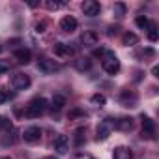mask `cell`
Instances as JSON below:
<instances>
[{
	"label": "cell",
	"instance_id": "1",
	"mask_svg": "<svg viewBox=\"0 0 159 159\" xmlns=\"http://www.w3.org/2000/svg\"><path fill=\"white\" fill-rule=\"evenodd\" d=\"M45 109H47V99H45V98H36V99H32L30 105L26 107L25 116H26V118H38V116H41V114L45 112Z\"/></svg>",
	"mask_w": 159,
	"mask_h": 159
},
{
	"label": "cell",
	"instance_id": "2",
	"mask_svg": "<svg viewBox=\"0 0 159 159\" xmlns=\"http://www.w3.org/2000/svg\"><path fill=\"white\" fill-rule=\"evenodd\" d=\"M101 66H103V69H105L109 75H116V73L120 71V60H118L116 54L111 52V51H105V52H103V62H101Z\"/></svg>",
	"mask_w": 159,
	"mask_h": 159
},
{
	"label": "cell",
	"instance_id": "3",
	"mask_svg": "<svg viewBox=\"0 0 159 159\" xmlns=\"http://www.w3.org/2000/svg\"><path fill=\"white\" fill-rule=\"evenodd\" d=\"M114 131V120L112 118H105L99 122L96 133H98V140H107L111 137V133Z\"/></svg>",
	"mask_w": 159,
	"mask_h": 159
},
{
	"label": "cell",
	"instance_id": "4",
	"mask_svg": "<svg viewBox=\"0 0 159 159\" xmlns=\"http://www.w3.org/2000/svg\"><path fill=\"white\" fill-rule=\"evenodd\" d=\"M140 120H142V139H148V140H152V139H155V124H153V120L152 118H148V116H140Z\"/></svg>",
	"mask_w": 159,
	"mask_h": 159
},
{
	"label": "cell",
	"instance_id": "5",
	"mask_svg": "<svg viewBox=\"0 0 159 159\" xmlns=\"http://www.w3.org/2000/svg\"><path fill=\"white\" fill-rule=\"evenodd\" d=\"M38 69H39L43 75H52V73H56V71L60 69V66H58L54 60H51V58H41V60L38 62Z\"/></svg>",
	"mask_w": 159,
	"mask_h": 159
},
{
	"label": "cell",
	"instance_id": "6",
	"mask_svg": "<svg viewBox=\"0 0 159 159\" xmlns=\"http://www.w3.org/2000/svg\"><path fill=\"white\" fill-rule=\"evenodd\" d=\"M81 10H83V13L86 17H96V15L101 13V6H99V2H96V0H84Z\"/></svg>",
	"mask_w": 159,
	"mask_h": 159
},
{
	"label": "cell",
	"instance_id": "7",
	"mask_svg": "<svg viewBox=\"0 0 159 159\" xmlns=\"http://www.w3.org/2000/svg\"><path fill=\"white\" fill-rule=\"evenodd\" d=\"M11 86L15 90H26L30 86V77L26 73H15L11 77Z\"/></svg>",
	"mask_w": 159,
	"mask_h": 159
},
{
	"label": "cell",
	"instance_id": "8",
	"mask_svg": "<svg viewBox=\"0 0 159 159\" xmlns=\"http://www.w3.org/2000/svg\"><path fill=\"white\" fill-rule=\"evenodd\" d=\"M23 139H25V142L34 144V142H38V140L41 139V129L36 127V125H30V127H26V129L23 131Z\"/></svg>",
	"mask_w": 159,
	"mask_h": 159
},
{
	"label": "cell",
	"instance_id": "9",
	"mask_svg": "<svg viewBox=\"0 0 159 159\" xmlns=\"http://www.w3.org/2000/svg\"><path fill=\"white\" fill-rule=\"evenodd\" d=\"M114 129L122 131V133H129L133 129V118L129 116H120L118 120H114Z\"/></svg>",
	"mask_w": 159,
	"mask_h": 159
},
{
	"label": "cell",
	"instance_id": "10",
	"mask_svg": "<svg viewBox=\"0 0 159 159\" xmlns=\"http://www.w3.org/2000/svg\"><path fill=\"white\" fill-rule=\"evenodd\" d=\"M77 26H79V23H77V19H75L73 15H66V17L60 21V28H62L64 32H67V34L75 32V30H77Z\"/></svg>",
	"mask_w": 159,
	"mask_h": 159
},
{
	"label": "cell",
	"instance_id": "11",
	"mask_svg": "<svg viewBox=\"0 0 159 159\" xmlns=\"http://www.w3.org/2000/svg\"><path fill=\"white\" fill-rule=\"evenodd\" d=\"M81 41L84 43V47H94V45H98L99 36H98L94 30H84L83 36H81Z\"/></svg>",
	"mask_w": 159,
	"mask_h": 159
},
{
	"label": "cell",
	"instance_id": "12",
	"mask_svg": "<svg viewBox=\"0 0 159 159\" xmlns=\"http://www.w3.org/2000/svg\"><path fill=\"white\" fill-rule=\"evenodd\" d=\"M54 54L58 58H69V56H73V49L67 43H56L54 45Z\"/></svg>",
	"mask_w": 159,
	"mask_h": 159
},
{
	"label": "cell",
	"instance_id": "13",
	"mask_svg": "<svg viewBox=\"0 0 159 159\" xmlns=\"http://www.w3.org/2000/svg\"><path fill=\"white\" fill-rule=\"evenodd\" d=\"M120 103H122L124 107H135V105H137V94H133V92H129V90H124V92L120 94Z\"/></svg>",
	"mask_w": 159,
	"mask_h": 159
},
{
	"label": "cell",
	"instance_id": "14",
	"mask_svg": "<svg viewBox=\"0 0 159 159\" xmlns=\"http://www.w3.org/2000/svg\"><path fill=\"white\" fill-rule=\"evenodd\" d=\"M67 146H69L67 135H58V137L54 139V150H56L58 153H66V152H67Z\"/></svg>",
	"mask_w": 159,
	"mask_h": 159
},
{
	"label": "cell",
	"instance_id": "15",
	"mask_svg": "<svg viewBox=\"0 0 159 159\" xmlns=\"http://www.w3.org/2000/svg\"><path fill=\"white\" fill-rule=\"evenodd\" d=\"M112 157L114 159H133V152L127 146H116L112 152Z\"/></svg>",
	"mask_w": 159,
	"mask_h": 159
},
{
	"label": "cell",
	"instance_id": "16",
	"mask_svg": "<svg viewBox=\"0 0 159 159\" xmlns=\"http://www.w3.org/2000/svg\"><path fill=\"white\" fill-rule=\"evenodd\" d=\"M15 58H17L19 64H28L32 60V52H30V49H17L15 51Z\"/></svg>",
	"mask_w": 159,
	"mask_h": 159
},
{
	"label": "cell",
	"instance_id": "17",
	"mask_svg": "<svg viewBox=\"0 0 159 159\" xmlns=\"http://www.w3.org/2000/svg\"><path fill=\"white\" fill-rule=\"evenodd\" d=\"M75 67L79 71H88L92 67V60L90 58H79V60H75Z\"/></svg>",
	"mask_w": 159,
	"mask_h": 159
},
{
	"label": "cell",
	"instance_id": "18",
	"mask_svg": "<svg viewBox=\"0 0 159 159\" xmlns=\"http://www.w3.org/2000/svg\"><path fill=\"white\" fill-rule=\"evenodd\" d=\"M64 105H66V98H64V96H60V94L52 96V99H51V107H52L54 111L64 109Z\"/></svg>",
	"mask_w": 159,
	"mask_h": 159
},
{
	"label": "cell",
	"instance_id": "19",
	"mask_svg": "<svg viewBox=\"0 0 159 159\" xmlns=\"http://www.w3.org/2000/svg\"><path fill=\"white\" fill-rule=\"evenodd\" d=\"M135 23H137V26L142 28V30H148V28H150V19H148L146 15H139V17L135 19Z\"/></svg>",
	"mask_w": 159,
	"mask_h": 159
},
{
	"label": "cell",
	"instance_id": "20",
	"mask_svg": "<svg viewBox=\"0 0 159 159\" xmlns=\"http://www.w3.org/2000/svg\"><path fill=\"white\" fill-rule=\"evenodd\" d=\"M139 43V36L133 34V32H127L124 34V45H137Z\"/></svg>",
	"mask_w": 159,
	"mask_h": 159
},
{
	"label": "cell",
	"instance_id": "21",
	"mask_svg": "<svg viewBox=\"0 0 159 159\" xmlns=\"http://www.w3.org/2000/svg\"><path fill=\"white\" fill-rule=\"evenodd\" d=\"M90 101H92V105H96V107H103V105L107 103V98H105L103 94H94V96L90 98Z\"/></svg>",
	"mask_w": 159,
	"mask_h": 159
},
{
	"label": "cell",
	"instance_id": "22",
	"mask_svg": "<svg viewBox=\"0 0 159 159\" xmlns=\"http://www.w3.org/2000/svg\"><path fill=\"white\" fill-rule=\"evenodd\" d=\"M84 144V127H79L75 131V146H83Z\"/></svg>",
	"mask_w": 159,
	"mask_h": 159
},
{
	"label": "cell",
	"instance_id": "23",
	"mask_svg": "<svg viewBox=\"0 0 159 159\" xmlns=\"http://www.w3.org/2000/svg\"><path fill=\"white\" fill-rule=\"evenodd\" d=\"M148 39H150V41H153V43L159 39L157 28H155V25H153V23H150V28H148Z\"/></svg>",
	"mask_w": 159,
	"mask_h": 159
},
{
	"label": "cell",
	"instance_id": "24",
	"mask_svg": "<svg viewBox=\"0 0 159 159\" xmlns=\"http://www.w3.org/2000/svg\"><path fill=\"white\" fill-rule=\"evenodd\" d=\"M86 116V112L83 111V109H73V111H69V114H67V118L69 120H75V118H84Z\"/></svg>",
	"mask_w": 159,
	"mask_h": 159
},
{
	"label": "cell",
	"instance_id": "25",
	"mask_svg": "<svg viewBox=\"0 0 159 159\" xmlns=\"http://www.w3.org/2000/svg\"><path fill=\"white\" fill-rule=\"evenodd\" d=\"M45 6H47V10H51V11H56V10H60V8L64 6V2H52V0H47Z\"/></svg>",
	"mask_w": 159,
	"mask_h": 159
},
{
	"label": "cell",
	"instance_id": "26",
	"mask_svg": "<svg viewBox=\"0 0 159 159\" xmlns=\"http://www.w3.org/2000/svg\"><path fill=\"white\" fill-rule=\"evenodd\" d=\"M114 13H116L118 17L125 15V6H124V4H120V2H118V4H114Z\"/></svg>",
	"mask_w": 159,
	"mask_h": 159
},
{
	"label": "cell",
	"instance_id": "27",
	"mask_svg": "<svg viewBox=\"0 0 159 159\" xmlns=\"http://www.w3.org/2000/svg\"><path fill=\"white\" fill-rule=\"evenodd\" d=\"M8 127H11V122L6 116H0V129H8Z\"/></svg>",
	"mask_w": 159,
	"mask_h": 159
},
{
	"label": "cell",
	"instance_id": "28",
	"mask_svg": "<svg viewBox=\"0 0 159 159\" xmlns=\"http://www.w3.org/2000/svg\"><path fill=\"white\" fill-rule=\"evenodd\" d=\"M45 28H47V23H45V21L36 23V32H38V34H43V32H45Z\"/></svg>",
	"mask_w": 159,
	"mask_h": 159
},
{
	"label": "cell",
	"instance_id": "29",
	"mask_svg": "<svg viewBox=\"0 0 159 159\" xmlns=\"http://www.w3.org/2000/svg\"><path fill=\"white\" fill-rule=\"evenodd\" d=\"M6 71H10V62H6V60H0V75H2V73H6Z\"/></svg>",
	"mask_w": 159,
	"mask_h": 159
},
{
	"label": "cell",
	"instance_id": "30",
	"mask_svg": "<svg viewBox=\"0 0 159 159\" xmlns=\"http://www.w3.org/2000/svg\"><path fill=\"white\" fill-rule=\"evenodd\" d=\"M10 99V94L6 92V90H0V105H2V103H6Z\"/></svg>",
	"mask_w": 159,
	"mask_h": 159
},
{
	"label": "cell",
	"instance_id": "31",
	"mask_svg": "<svg viewBox=\"0 0 159 159\" xmlns=\"http://www.w3.org/2000/svg\"><path fill=\"white\" fill-rule=\"evenodd\" d=\"M152 73L157 77V73H159V67H157V66H153V67H152Z\"/></svg>",
	"mask_w": 159,
	"mask_h": 159
},
{
	"label": "cell",
	"instance_id": "32",
	"mask_svg": "<svg viewBox=\"0 0 159 159\" xmlns=\"http://www.w3.org/2000/svg\"><path fill=\"white\" fill-rule=\"evenodd\" d=\"M43 159H56L54 155H49V157H43Z\"/></svg>",
	"mask_w": 159,
	"mask_h": 159
},
{
	"label": "cell",
	"instance_id": "33",
	"mask_svg": "<svg viewBox=\"0 0 159 159\" xmlns=\"http://www.w3.org/2000/svg\"><path fill=\"white\" fill-rule=\"evenodd\" d=\"M2 159H11V157H8V155H6V157H2Z\"/></svg>",
	"mask_w": 159,
	"mask_h": 159
},
{
	"label": "cell",
	"instance_id": "34",
	"mask_svg": "<svg viewBox=\"0 0 159 159\" xmlns=\"http://www.w3.org/2000/svg\"><path fill=\"white\" fill-rule=\"evenodd\" d=\"M0 52H2V45H0Z\"/></svg>",
	"mask_w": 159,
	"mask_h": 159
}]
</instances>
